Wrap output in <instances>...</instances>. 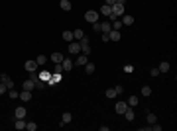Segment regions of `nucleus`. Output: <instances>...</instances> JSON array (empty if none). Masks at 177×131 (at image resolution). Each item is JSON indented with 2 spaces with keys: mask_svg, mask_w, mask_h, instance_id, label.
<instances>
[{
  "mask_svg": "<svg viewBox=\"0 0 177 131\" xmlns=\"http://www.w3.org/2000/svg\"><path fill=\"white\" fill-rule=\"evenodd\" d=\"M93 30H95V32H100V22H95V24H93Z\"/></svg>",
  "mask_w": 177,
  "mask_h": 131,
  "instance_id": "nucleus-38",
  "label": "nucleus"
},
{
  "mask_svg": "<svg viewBox=\"0 0 177 131\" xmlns=\"http://www.w3.org/2000/svg\"><path fill=\"white\" fill-rule=\"evenodd\" d=\"M67 49H69V53H71V55H79V53H81V45H79V41H71Z\"/></svg>",
  "mask_w": 177,
  "mask_h": 131,
  "instance_id": "nucleus-2",
  "label": "nucleus"
},
{
  "mask_svg": "<svg viewBox=\"0 0 177 131\" xmlns=\"http://www.w3.org/2000/svg\"><path fill=\"white\" fill-rule=\"evenodd\" d=\"M102 41H110V35H108V33H102Z\"/></svg>",
  "mask_w": 177,
  "mask_h": 131,
  "instance_id": "nucleus-40",
  "label": "nucleus"
},
{
  "mask_svg": "<svg viewBox=\"0 0 177 131\" xmlns=\"http://www.w3.org/2000/svg\"><path fill=\"white\" fill-rule=\"evenodd\" d=\"M53 73H63V67H61V63H55V67H53Z\"/></svg>",
  "mask_w": 177,
  "mask_h": 131,
  "instance_id": "nucleus-33",
  "label": "nucleus"
},
{
  "mask_svg": "<svg viewBox=\"0 0 177 131\" xmlns=\"http://www.w3.org/2000/svg\"><path fill=\"white\" fill-rule=\"evenodd\" d=\"M85 20H87L88 24L99 22V12H95V10H88V12H85Z\"/></svg>",
  "mask_w": 177,
  "mask_h": 131,
  "instance_id": "nucleus-1",
  "label": "nucleus"
},
{
  "mask_svg": "<svg viewBox=\"0 0 177 131\" xmlns=\"http://www.w3.org/2000/svg\"><path fill=\"white\" fill-rule=\"evenodd\" d=\"M6 92H8V86L4 82H0V94H6Z\"/></svg>",
  "mask_w": 177,
  "mask_h": 131,
  "instance_id": "nucleus-35",
  "label": "nucleus"
},
{
  "mask_svg": "<svg viewBox=\"0 0 177 131\" xmlns=\"http://www.w3.org/2000/svg\"><path fill=\"white\" fill-rule=\"evenodd\" d=\"M79 45H81V47H87V45H91V39H88L87 35H83V37L79 39Z\"/></svg>",
  "mask_w": 177,
  "mask_h": 131,
  "instance_id": "nucleus-23",
  "label": "nucleus"
},
{
  "mask_svg": "<svg viewBox=\"0 0 177 131\" xmlns=\"http://www.w3.org/2000/svg\"><path fill=\"white\" fill-rule=\"evenodd\" d=\"M142 96H152V86H142Z\"/></svg>",
  "mask_w": 177,
  "mask_h": 131,
  "instance_id": "nucleus-26",
  "label": "nucleus"
},
{
  "mask_svg": "<svg viewBox=\"0 0 177 131\" xmlns=\"http://www.w3.org/2000/svg\"><path fill=\"white\" fill-rule=\"evenodd\" d=\"M26 129H28V131H35V129H37V123H33V121L26 123Z\"/></svg>",
  "mask_w": 177,
  "mask_h": 131,
  "instance_id": "nucleus-30",
  "label": "nucleus"
},
{
  "mask_svg": "<svg viewBox=\"0 0 177 131\" xmlns=\"http://www.w3.org/2000/svg\"><path fill=\"white\" fill-rule=\"evenodd\" d=\"M22 86H24V90H30V92H32L33 88H35V84H33V78H32V80H24Z\"/></svg>",
  "mask_w": 177,
  "mask_h": 131,
  "instance_id": "nucleus-16",
  "label": "nucleus"
},
{
  "mask_svg": "<svg viewBox=\"0 0 177 131\" xmlns=\"http://www.w3.org/2000/svg\"><path fill=\"white\" fill-rule=\"evenodd\" d=\"M150 75H152V77H157V75H161V73H159V71H157V67H155V69L150 71Z\"/></svg>",
  "mask_w": 177,
  "mask_h": 131,
  "instance_id": "nucleus-36",
  "label": "nucleus"
},
{
  "mask_svg": "<svg viewBox=\"0 0 177 131\" xmlns=\"http://www.w3.org/2000/svg\"><path fill=\"white\" fill-rule=\"evenodd\" d=\"M49 59H51L53 63H61V61H63L65 57H63V55L59 53V51H55V53H51V57H49Z\"/></svg>",
  "mask_w": 177,
  "mask_h": 131,
  "instance_id": "nucleus-12",
  "label": "nucleus"
},
{
  "mask_svg": "<svg viewBox=\"0 0 177 131\" xmlns=\"http://www.w3.org/2000/svg\"><path fill=\"white\" fill-rule=\"evenodd\" d=\"M16 118H26V108H16Z\"/></svg>",
  "mask_w": 177,
  "mask_h": 131,
  "instance_id": "nucleus-27",
  "label": "nucleus"
},
{
  "mask_svg": "<svg viewBox=\"0 0 177 131\" xmlns=\"http://www.w3.org/2000/svg\"><path fill=\"white\" fill-rule=\"evenodd\" d=\"M114 92H116V94H122V92H124V88L118 84V86H114Z\"/></svg>",
  "mask_w": 177,
  "mask_h": 131,
  "instance_id": "nucleus-39",
  "label": "nucleus"
},
{
  "mask_svg": "<svg viewBox=\"0 0 177 131\" xmlns=\"http://www.w3.org/2000/svg\"><path fill=\"white\" fill-rule=\"evenodd\" d=\"M104 96H106V98H108V100H112V98H116V96H118V94H116V92H114V88H108V90H106V92H104Z\"/></svg>",
  "mask_w": 177,
  "mask_h": 131,
  "instance_id": "nucleus-22",
  "label": "nucleus"
},
{
  "mask_svg": "<svg viewBox=\"0 0 177 131\" xmlns=\"http://www.w3.org/2000/svg\"><path fill=\"white\" fill-rule=\"evenodd\" d=\"M169 69H171V65H169L167 61H161V63H159V67H157V71H159V73H167Z\"/></svg>",
  "mask_w": 177,
  "mask_h": 131,
  "instance_id": "nucleus-14",
  "label": "nucleus"
},
{
  "mask_svg": "<svg viewBox=\"0 0 177 131\" xmlns=\"http://www.w3.org/2000/svg\"><path fill=\"white\" fill-rule=\"evenodd\" d=\"M59 6H61V10H65V12H69L73 8V4H71L69 0H59Z\"/></svg>",
  "mask_w": 177,
  "mask_h": 131,
  "instance_id": "nucleus-10",
  "label": "nucleus"
},
{
  "mask_svg": "<svg viewBox=\"0 0 177 131\" xmlns=\"http://www.w3.org/2000/svg\"><path fill=\"white\" fill-rule=\"evenodd\" d=\"M110 30H112L110 22H102V24H100V32H102V33H108Z\"/></svg>",
  "mask_w": 177,
  "mask_h": 131,
  "instance_id": "nucleus-17",
  "label": "nucleus"
},
{
  "mask_svg": "<svg viewBox=\"0 0 177 131\" xmlns=\"http://www.w3.org/2000/svg\"><path fill=\"white\" fill-rule=\"evenodd\" d=\"M108 35H110V41H120V32H118V30H110V32H108Z\"/></svg>",
  "mask_w": 177,
  "mask_h": 131,
  "instance_id": "nucleus-9",
  "label": "nucleus"
},
{
  "mask_svg": "<svg viewBox=\"0 0 177 131\" xmlns=\"http://www.w3.org/2000/svg\"><path fill=\"white\" fill-rule=\"evenodd\" d=\"M16 129H26V121H24V118H16Z\"/></svg>",
  "mask_w": 177,
  "mask_h": 131,
  "instance_id": "nucleus-21",
  "label": "nucleus"
},
{
  "mask_svg": "<svg viewBox=\"0 0 177 131\" xmlns=\"http://www.w3.org/2000/svg\"><path fill=\"white\" fill-rule=\"evenodd\" d=\"M18 98L22 100V102H30V100H32V92H30V90H24V92L18 96Z\"/></svg>",
  "mask_w": 177,
  "mask_h": 131,
  "instance_id": "nucleus-13",
  "label": "nucleus"
},
{
  "mask_svg": "<svg viewBox=\"0 0 177 131\" xmlns=\"http://www.w3.org/2000/svg\"><path fill=\"white\" fill-rule=\"evenodd\" d=\"M138 102H140L138 96H130V98H128V106H130V108H136V106H138Z\"/></svg>",
  "mask_w": 177,
  "mask_h": 131,
  "instance_id": "nucleus-18",
  "label": "nucleus"
},
{
  "mask_svg": "<svg viewBox=\"0 0 177 131\" xmlns=\"http://www.w3.org/2000/svg\"><path fill=\"white\" fill-rule=\"evenodd\" d=\"M39 80H42V82H49V78H51V73H49V71H44V73H42V75H39Z\"/></svg>",
  "mask_w": 177,
  "mask_h": 131,
  "instance_id": "nucleus-15",
  "label": "nucleus"
},
{
  "mask_svg": "<svg viewBox=\"0 0 177 131\" xmlns=\"http://www.w3.org/2000/svg\"><path fill=\"white\" fill-rule=\"evenodd\" d=\"M75 37H73V32H63V41H67V43H71Z\"/></svg>",
  "mask_w": 177,
  "mask_h": 131,
  "instance_id": "nucleus-20",
  "label": "nucleus"
},
{
  "mask_svg": "<svg viewBox=\"0 0 177 131\" xmlns=\"http://www.w3.org/2000/svg\"><path fill=\"white\" fill-rule=\"evenodd\" d=\"M116 2H118V4H124V2H126V0H116Z\"/></svg>",
  "mask_w": 177,
  "mask_h": 131,
  "instance_id": "nucleus-42",
  "label": "nucleus"
},
{
  "mask_svg": "<svg viewBox=\"0 0 177 131\" xmlns=\"http://www.w3.org/2000/svg\"><path fill=\"white\" fill-rule=\"evenodd\" d=\"M12 78L8 77V75H6V73H2V75H0V82H4V84H6V82H10Z\"/></svg>",
  "mask_w": 177,
  "mask_h": 131,
  "instance_id": "nucleus-32",
  "label": "nucleus"
},
{
  "mask_svg": "<svg viewBox=\"0 0 177 131\" xmlns=\"http://www.w3.org/2000/svg\"><path fill=\"white\" fill-rule=\"evenodd\" d=\"M35 63H37V65H45V63H47V57H45V55H37Z\"/></svg>",
  "mask_w": 177,
  "mask_h": 131,
  "instance_id": "nucleus-25",
  "label": "nucleus"
},
{
  "mask_svg": "<svg viewBox=\"0 0 177 131\" xmlns=\"http://www.w3.org/2000/svg\"><path fill=\"white\" fill-rule=\"evenodd\" d=\"M88 63V55H83V53H79V57H77V61H75V65H87Z\"/></svg>",
  "mask_w": 177,
  "mask_h": 131,
  "instance_id": "nucleus-6",
  "label": "nucleus"
},
{
  "mask_svg": "<svg viewBox=\"0 0 177 131\" xmlns=\"http://www.w3.org/2000/svg\"><path fill=\"white\" fill-rule=\"evenodd\" d=\"M100 14H102V16H106V18H110V6H108V4H104V6H102V8H100Z\"/></svg>",
  "mask_w": 177,
  "mask_h": 131,
  "instance_id": "nucleus-19",
  "label": "nucleus"
},
{
  "mask_svg": "<svg viewBox=\"0 0 177 131\" xmlns=\"http://www.w3.org/2000/svg\"><path fill=\"white\" fill-rule=\"evenodd\" d=\"M146 120H148V123H155V121H157V118H155V114H152V112H150V114L146 116Z\"/></svg>",
  "mask_w": 177,
  "mask_h": 131,
  "instance_id": "nucleus-28",
  "label": "nucleus"
},
{
  "mask_svg": "<svg viewBox=\"0 0 177 131\" xmlns=\"http://www.w3.org/2000/svg\"><path fill=\"white\" fill-rule=\"evenodd\" d=\"M24 69H26L28 73H35V69H37V63H35V61H26V63H24Z\"/></svg>",
  "mask_w": 177,
  "mask_h": 131,
  "instance_id": "nucleus-4",
  "label": "nucleus"
},
{
  "mask_svg": "<svg viewBox=\"0 0 177 131\" xmlns=\"http://www.w3.org/2000/svg\"><path fill=\"white\" fill-rule=\"evenodd\" d=\"M124 116H126V121H134V120H136V114H134V110L130 108V106L126 108V112H124Z\"/></svg>",
  "mask_w": 177,
  "mask_h": 131,
  "instance_id": "nucleus-8",
  "label": "nucleus"
},
{
  "mask_svg": "<svg viewBox=\"0 0 177 131\" xmlns=\"http://www.w3.org/2000/svg\"><path fill=\"white\" fill-rule=\"evenodd\" d=\"M85 73H87V75H93V73H95V63H87V65H85Z\"/></svg>",
  "mask_w": 177,
  "mask_h": 131,
  "instance_id": "nucleus-24",
  "label": "nucleus"
},
{
  "mask_svg": "<svg viewBox=\"0 0 177 131\" xmlns=\"http://www.w3.org/2000/svg\"><path fill=\"white\" fill-rule=\"evenodd\" d=\"M83 35H85V33H83V30H75V32H73V37H75V39H81V37H83Z\"/></svg>",
  "mask_w": 177,
  "mask_h": 131,
  "instance_id": "nucleus-31",
  "label": "nucleus"
},
{
  "mask_svg": "<svg viewBox=\"0 0 177 131\" xmlns=\"http://www.w3.org/2000/svg\"><path fill=\"white\" fill-rule=\"evenodd\" d=\"M120 22H122V26H132L136 20H134V16H122Z\"/></svg>",
  "mask_w": 177,
  "mask_h": 131,
  "instance_id": "nucleus-11",
  "label": "nucleus"
},
{
  "mask_svg": "<svg viewBox=\"0 0 177 131\" xmlns=\"http://www.w3.org/2000/svg\"><path fill=\"white\" fill-rule=\"evenodd\" d=\"M104 2H106V4H108V6H112V4H114V2H116V0H104Z\"/></svg>",
  "mask_w": 177,
  "mask_h": 131,
  "instance_id": "nucleus-41",
  "label": "nucleus"
},
{
  "mask_svg": "<svg viewBox=\"0 0 177 131\" xmlns=\"http://www.w3.org/2000/svg\"><path fill=\"white\" fill-rule=\"evenodd\" d=\"M120 28H122V22L118 20V18H116V20H112V30H120Z\"/></svg>",
  "mask_w": 177,
  "mask_h": 131,
  "instance_id": "nucleus-29",
  "label": "nucleus"
},
{
  "mask_svg": "<svg viewBox=\"0 0 177 131\" xmlns=\"http://www.w3.org/2000/svg\"><path fill=\"white\" fill-rule=\"evenodd\" d=\"M61 67H63V71H65V73H69V71H73L75 61H71V59H63V61H61Z\"/></svg>",
  "mask_w": 177,
  "mask_h": 131,
  "instance_id": "nucleus-3",
  "label": "nucleus"
},
{
  "mask_svg": "<svg viewBox=\"0 0 177 131\" xmlns=\"http://www.w3.org/2000/svg\"><path fill=\"white\" fill-rule=\"evenodd\" d=\"M8 96H10V98H18L20 94H18V92H16V90L12 88V90H8Z\"/></svg>",
  "mask_w": 177,
  "mask_h": 131,
  "instance_id": "nucleus-34",
  "label": "nucleus"
},
{
  "mask_svg": "<svg viewBox=\"0 0 177 131\" xmlns=\"http://www.w3.org/2000/svg\"><path fill=\"white\" fill-rule=\"evenodd\" d=\"M124 73H134V67L132 65H126V67H124Z\"/></svg>",
  "mask_w": 177,
  "mask_h": 131,
  "instance_id": "nucleus-37",
  "label": "nucleus"
},
{
  "mask_svg": "<svg viewBox=\"0 0 177 131\" xmlns=\"http://www.w3.org/2000/svg\"><path fill=\"white\" fill-rule=\"evenodd\" d=\"M126 108H128V104H126V102H116V106H114L116 114H124V112H126Z\"/></svg>",
  "mask_w": 177,
  "mask_h": 131,
  "instance_id": "nucleus-7",
  "label": "nucleus"
},
{
  "mask_svg": "<svg viewBox=\"0 0 177 131\" xmlns=\"http://www.w3.org/2000/svg\"><path fill=\"white\" fill-rule=\"evenodd\" d=\"M73 121V114L71 112H63V116H61V125H67V123H71Z\"/></svg>",
  "mask_w": 177,
  "mask_h": 131,
  "instance_id": "nucleus-5",
  "label": "nucleus"
}]
</instances>
